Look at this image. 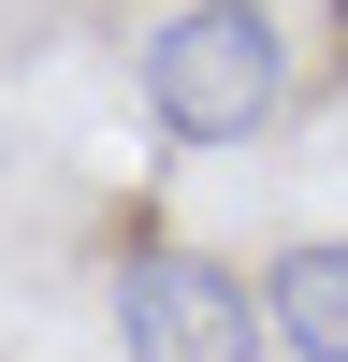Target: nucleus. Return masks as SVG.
<instances>
[{"label": "nucleus", "instance_id": "nucleus-3", "mask_svg": "<svg viewBox=\"0 0 348 362\" xmlns=\"http://www.w3.org/2000/svg\"><path fill=\"white\" fill-rule=\"evenodd\" d=\"M261 319H276L290 362H348V247L334 232H305V247L261 261Z\"/></svg>", "mask_w": 348, "mask_h": 362}, {"label": "nucleus", "instance_id": "nucleus-2", "mask_svg": "<svg viewBox=\"0 0 348 362\" xmlns=\"http://www.w3.org/2000/svg\"><path fill=\"white\" fill-rule=\"evenodd\" d=\"M261 276H232L218 247H131L116 261V348L131 362H261Z\"/></svg>", "mask_w": 348, "mask_h": 362}, {"label": "nucleus", "instance_id": "nucleus-1", "mask_svg": "<svg viewBox=\"0 0 348 362\" xmlns=\"http://www.w3.org/2000/svg\"><path fill=\"white\" fill-rule=\"evenodd\" d=\"M145 116L174 145H261L290 116V29L261 0H174L145 29Z\"/></svg>", "mask_w": 348, "mask_h": 362}]
</instances>
